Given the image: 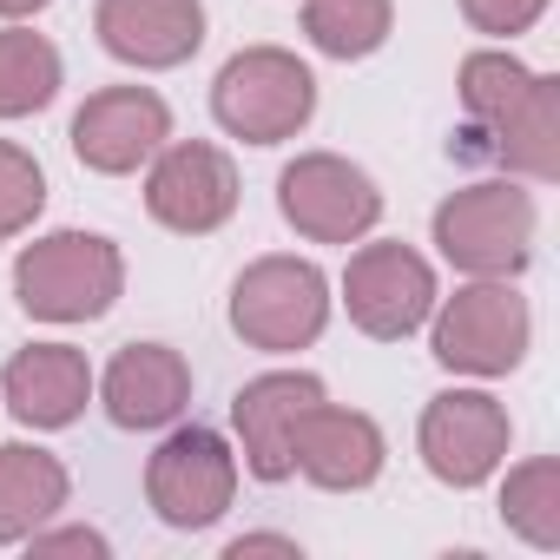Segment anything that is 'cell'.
<instances>
[{
    "label": "cell",
    "instance_id": "484cf974",
    "mask_svg": "<svg viewBox=\"0 0 560 560\" xmlns=\"http://www.w3.org/2000/svg\"><path fill=\"white\" fill-rule=\"evenodd\" d=\"M40 8H54V0H0V21H27Z\"/></svg>",
    "mask_w": 560,
    "mask_h": 560
},
{
    "label": "cell",
    "instance_id": "cb8c5ba5",
    "mask_svg": "<svg viewBox=\"0 0 560 560\" xmlns=\"http://www.w3.org/2000/svg\"><path fill=\"white\" fill-rule=\"evenodd\" d=\"M27 547L40 553V560H60V553H86V560H106L113 553V540L106 534H93V527H54V534H27Z\"/></svg>",
    "mask_w": 560,
    "mask_h": 560
},
{
    "label": "cell",
    "instance_id": "ac0fdd59",
    "mask_svg": "<svg viewBox=\"0 0 560 560\" xmlns=\"http://www.w3.org/2000/svg\"><path fill=\"white\" fill-rule=\"evenodd\" d=\"M67 494H73V481H67L60 455L8 442L0 448V547H21L34 527H47L67 508Z\"/></svg>",
    "mask_w": 560,
    "mask_h": 560
},
{
    "label": "cell",
    "instance_id": "7402d4cb",
    "mask_svg": "<svg viewBox=\"0 0 560 560\" xmlns=\"http://www.w3.org/2000/svg\"><path fill=\"white\" fill-rule=\"evenodd\" d=\"M40 211H47V172H40V159L27 145H14V139H0V244L21 237Z\"/></svg>",
    "mask_w": 560,
    "mask_h": 560
},
{
    "label": "cell",
    "instance_id": "5bb4252c",
    "mask_svg": "<svg viewBox=\"0 0 560 560\" xmlns=\"http://www.w3.org/2000/svg\"><path fill=\"white\" fill-rule=\"evenodd\" d=\"M93 34L113 60L139 73H165L205 47V0H100Z\"/></svg>",
    "mask_w": 560,
    "mask_h": 560
},
{
    "label": "cell",
    "instance_id": "44dd1931",
    "mask_svg": "<svg viewBox=\"0 0 560 560\" xmlns=\"http://www.w3.org/2000/svg\"><path fill=\"white\" fill-rule=\"evenodd\" d=\"M501 521H508L527 547L553 553V547H560V462L534 455V462L508 468V481H501Z\"/></svg>",
    "mask_w": 560,
    "mask_h": 560
},
{
    "label": "cell",
    "instance_id": "52a82bcc",
    "mask_svg": "<svg viewBox=\"0 0 560 560\" xmlns=\"http://www.w3.org/2000/svg\"><path fill=\"white\" fill-rule=\"evenodd\" d=\"M231 494H237V455L224 448L218 429H172L159 455L145 462V501L178 534L224 521Z\"/></svg>",
    "mask_w": 560,
    "mask_h": 560
},
{
    "label": "cell",
    "instance_id": "ba28073f",
    "mask_svg": "<svg viewBox=\"0 0 560 560\" xmlns=\"http://www.w3.org/2000/svg\"><path fill=\"white\" fill-rule=\"evenodd\" d=\"M343 311L363 337L376 343H402L409 330L429 324L435 311V270L422 250H409L402 237H383V244H363L343 270Z\"/></svg>",
    "mask_w": 560,
    "mask_h": 560
},
{
    "label": "cell",
    "instance_id": "ffe728a7",
    "mask_svg": "<svg viewBox=\"0 0 560 560\" xmlns=\"http://www.w3.org/2000/svg\"><path fill=\"white\" fill-rule=\"evenodd\" d=\"M396 27L389 0H304V34L330 60H370Z\"/></svg>",
    "mask_w": 560,
    "mask_h": 560
},
{
    "label": "cell",
    "instance_id": "7c38bea8",
    "mask_svg": "<svg viewBox=\"0 0 560 560\" xmlns=\"http://www.w3.org/2000/svg\"><path fill=\"white\" fill-rule=\"evenodd\" d=\"M317 402H330V396H324V383L304 376V370H270V376H257V383L237 389L231 429H237L244 468H250L257 481H291V475H298V429H304V416H311Z\"/></svg>",
    "mask_w": 560,
    "mask_h": 560
},
{
    "label": "cell",
    "instance_id": "9c48e42d",
    "mask_svg": "<svg viewBox=\"0 0 560 560\" xmlns=\"http://www.w3.org/2000/svg\"><path fill=\"white\" fill-rule=\"evenodd\" d=\"M277 211H284L291 231H304L317 244H357L383 218V191L363 165H350L337 152H304L277 172Z\"/></svg>",
    "mask_w": 560,
    "mask_h": 560
},
{
    "label": "cell",
    "instance_id": "8992f818",
    "mask_svg": "<svg viewBox=\"0 0 560 560\" xmlns=\"http://www.w3.org/2000/svg\"><path fill=\"white\" fill-rule=\"evenodd\" d=\"M435 244L462 277H514L534 250V198L508 178L448 191L435 205Z\"/></svg>",
    "mask_w": 560,
    "mask_h": 560
},
{
    "label": "cell",
    "instance_id": "603a6c76",
    "mask_svg": "<svg viewBox=\"0 0 560 560\" xmlns=\"http://www.w3.org/2000/svg\"><path fill=\"white\" fill-rule=\"evenodd\" d=\"M462 14L475 34H494V40H514L527 34L540 14H547V0H462Z\"/></svg>",
    "mask_w": 560,
    "mask_h": 560
},
{
    "label": "cell",
    "instance_id": "6da1fadb",
    "mask_svg": "<svg viewBox=\"0 0 560 560\" xmlns=\"http://www.w3.org/2000/svg\"><path fill=\"white\" fill-rule=\"evenodd\" d=\"M462 106L475 119V139H488V159L521 178L560 172V86L547 73H527L514 54H468Z\"/></svg>",
    "mask_w": 560,
    "mask_h": 560
},
{
    "label": "cell",
    "instance_id": "3957f363",
    "mask_svg": "<svg viewBox=\"0 0 560 560\" xmlns=\"http://www.w3.org/2000/svg\"><path fill=\"white\" fill-rule=\"evenodd\" d=\"M211 113L244 145H284L317 113V73L284 47H244L211 80Z\"/></svg>",
    "mask_w": 560,
    "mask_h": 560
},
{
    "label": "cell",
    "instance_id": "30bf717a",
    "mask_svg": "<svg viewBox=\"0 0 560 560\" xmlns=\"http://www.w3.org/2000/svg\"><path fill=\"white\" fill-rule=\"evenodd\" d=\"M508 409L488 396V389H442L429 409H422V468L442 481V488H481L501 462H508Z\"/></svg>",
    "mask_w": 560,
    "mask_h": 560
},
{
    "label": "cell",
    "instance_id": "2e32d148",
    "mask_svg": "<svg viewBox=\"0 0 560 560\" xmlns=\"http://www.w3.org/2000/svg\"><path fill=\"white\" fill-rule=\"evenodd\" d=\"M0 402L27 429H67L93 402V370L73 343H27L0 370Z\"/></svg>",
    "mask_w": 560,
    "mask_h": 560
},
{
    "label": "cell",
    "instance_id": "277c9868",
    "mask_svg": "<svg viewBox=\"0 0 560 560\" xmlns=\"http://www.w3.org/2000/svg\"><path fill=\"white\" fill-rule=\"evenodd\" d=\"M330 324V277L311 257H257L237 270L231 284V330L264 350V357H291L311 350Z\"/></svg>",
    "mask_w": 560,
    "mask_h": 560
},
{
    "label": "cell",
    "instance_id": "5b68a950",
    "mask_svg": "<svg viewBox=\"0 0 560 560\" xmlns=\"http://www.w3.org/2000/svg\"><path fill=\"white\" fill-rule=\"evenodd\" d=\"M527 337H534L527 298L508 284V277H475V284H462L455 298H442L429 350L455 376H508V370H521Z\"/></svg>",
    "mask_w": 560,
    "mask_h": 560
},
{
    "label": "cell",
    "instance_id": "d6986e66",
    "mask_svg": "<svg viewBox=\"0 0 560 560\" xmlns=\"http://www.w3.org/2000/svg\"><path fill=\"white\" fill-rule=\"evenodd\" d=\"M60 100V47L34 27H0V119H27Z\"/></svg>",
    "mask_w": 560,
    "mask_h": 560
},
{
    "label": "cell",
    "instance_id": "4fadbf2b",
    "mask_svg": "<svg viewBox=\"0 0 560 560\" xmlns=\"http://www.w3.org/2000/svg\"><path fill=\"white\" fill-rule=\"evenodd\" d=\"M165 139H172V106L152 86H106L73 113V152L86 172H106V178L152 165Z\"/></svg>",
    "mask_w": 560,
    "mask_h": 560
},
{
    "label": "cell",
    "instance_id": "7a4b0ae2",
    "mask_svg": "<svg viewBox=\"0 0 560 560\" xmlns=\"http://www.w3.org/2000/svg\"><path fill=\"white\" fill-rule=\"evenodd\" d=\"M126 291V257L100 231H54L14 257V298L40 324H93Z\"/></svg>",
    "mask_w": 560,
    "mask_h": 560
},
{
    "label": "cell",
    "instance_id": "e0dca14e",
    "mask_svg": "<svg viewBox=\"0 0 560 560\" xmlns=\"http://www.w3.org/2000/svg\"><path fill=\"white\" fill-rule=\"evenodd\" d=\"M383 462H389V442H383L376 416H363V409L317 402L304 416V429H298V475L317 481V488H330V494L370 488L383 475Z\"/></svg>",
    "mask_w": 560,
    "mask_h": 560
},
{
    "label": "cell",
    "instance_id": "d4e9b609",
    "mask_svg": "<svg viewBox=\"0 0 560 560\" xmlns=\"http://www.w3.org/2000/svg\"><path fill=\"white\" fill-rule=\"evenodd\" d=\"M244 553H291V560H298V540H291V534H237V540L224 547V560H244Z\"/></svg>",
    "mask_w": 560,
    "mask_h": 560
},
{
    "label": "cell",
    "instance_id": "9a60e30c",
    "mask_svg": "<svg viewBox=\"0 0 560 560\" xmlns=\"http://www.w3.org/2000/svg\"><path fill=\"white\" fill-rule=\"evenodd\" d=\"M100 402L119 429H172L191 409V363L172 343H126L106 363Z\"/></svg>",
    "mask_w": 560,
    "mask_h": 560
},
{
    "label": "cell",
    "instance_id": "8fae6325",
    "mask_svg": "<svg viewBox=\"0 0 560 560\" xmlns=\"http://www.w3.org/2000/svg\"><path fill=\"white\" fill-rule=\"evenodd\" d=\"M145 211L178 237H205L237 211V165L205 139H165L145 172Z\"/></svg>",
    "mask_w": 560,
    "mask_h": 560
}]
</instances>
